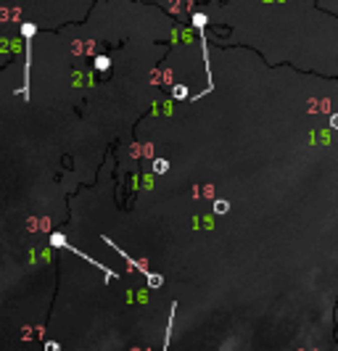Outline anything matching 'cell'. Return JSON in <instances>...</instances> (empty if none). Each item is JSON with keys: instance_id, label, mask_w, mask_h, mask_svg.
I'll use <instances>...</instances> for the list:
<instances>
[{"instance_id": "11", "label": "cell", "mask_w": 338, "mask_h": 351, "mask_svg": "<svg viewBox=\"0 0 338 351\" xmlns=\"http://www.w3.org/2000/svg\"><path fill=\"white\" fill-rule=\"evenodd\" d=\"M45 351H61V346L56 343V340H48V343H45Z\"/></svg>"}, {"instance_id": "2", "label": "cell", "mask_w": 338, "mask_h": 351, "mask_svg": "<svg viewBox=\"0 0 338 351\" xmlns=\"http://www.w3.org/2000/svg\"><path fill=\"white\" fill-rule=\"evenodd\" d=\"M37 27L35 24H22V35H24V45H27V64H24V85H22V95L24 100H29V64H32V48H29V40L35 37Z\"/></svg>"}, {"instance_id": "9", "label": "cell", "mask_w": 338, "mask_h": 351, "mask_svg": "<svg viewBox=\"0 0 338 351\" xmlns=\"http://www.w3.org/2000/svg\"><path fill=\"white\" fill-rule=\"evenodd\" d=\"M172 95H175L177 100H185L188 98V87L185 85H175V87H172Z\"/></svg>"}, {"instance_id": "10", "label": "cell", "mask_w": 338, "mask_h": 351, "mask_svg": "<svg viewBox=\"0 0 338 351\" xmlns=\"http://www.w3.org/2000/svg\"><path fill=\"white\" fill-rule=\"evenodd\" d=\"M230 211V201H214V214H228Z\"/></svg>"}, {"instance_id": "7", "label": "cell", "mask_w": 338, "mask_h": 351, "mask_svg": "<svg viewBox=\"0 0 338 351\" xmlns=\"http://www.w3.org/2000/svg\"><path fill=\"white\" fill-rule=\"evenodd\" d=\"M153 172H156V174L169 172V161L167 159H156V161H153Z\"/></svg>"}, {"instance_id": "5", "label": "cell", "mask_w": 338, "mask_h": 351, "mask_svg": "<svg viewBox=\"0 0 338 351\" xmlns=\"http://www.w3.org/2000/svg\"><path fill=\"white\" fill-rule=\"evenodd\" d=\"M48 243L53 246V249H66V235L64 232H50V238H48Z\"/></svg>"}, {"instance_id": "1", "label": "cell", "mask_w": 338, "mask_h": 351, "mask_svg": "<svg viewBox=\"0 0 338 351\" xmlns=\"http://www.w3.org/2000/svg\"><path fill=\"white\" fill-rule=\"evenodd\" d=\"M103 243H108V246H111V249H114V251H117V254L122 256V259H125V262H127V264L132 267V270H138V272H140L143 277H146V285H148V288H161V285H164V277H161V275H156V272H151V270H148V267H146V264H140L138 259H132V256H130V254H125V251H122V249H119V246L114 243V241H111V238H108V235H103Z\"/></svg>"}, {"instance_id": "4", "label": "cell", "mask_w": 338, "mask_h": 351, "mask_svg": "<svg viewBox=\"0 0 338 351\" xmlns=\"http://www.w3.org/2000/svg\"><path fill=\"white\" fill-rule=\"evenodd\" d=\"M175 314H177V304H172L169 306V327H167V333H164V348L161 351H169V338H172V325H175Z\"/></svg>"}, {"instance_id": "6", "label": "cell", "mask_w": 338, "mask_h": 351, "mask_svg": "<svg viewBox=\"0 0 338 351\" xmlns=\"http://www.w3.org/2000/svg\"><path fill=\"white\" fill-rule=\"evenodd\" d=\"M190 22H193V27H196L198 32H203V27H206V14H193Z\"/></svg>"}, {"instance_id": "8", "label": "cell", "mask_w": 338, "mask_h": 351, "mask_svg": "<svg viewBox=\"0 0 338 351\" xmlns=\"http://www.w3.org/2000/svg\"><path fill=\"white\" fill-rule=\"evenodd\" d=\"M108 66H111V58L108 56H98L95 58V71H106Z\"/></svg>"}, {"instance_id": "3", "label": "cell", "mask_w": 338, "mask_h": 351, "mask_svg": "<svg viewBox=\"0 0 338 351\" xmlns=\"http://www.w3.org/2000/svg\"><path fill=\"white\" fill-rule=\"evenodd\" d=\"M66 251H71V254H74V256H82V259H85V262H90V264H95V267H98V270H100V272H103V277H106V280H114V277H117V272H114V270H108V267H103V264H98L95 259H90V256H87V254H82V251H77V249H74V246H71V243H66Z\"/></svg>"}, {"instance_id": "12", "label": "cell", "mask_w": 338, "mask_h": 351, "mask_svg": "<svg viewBox=\"0 0 338 351\" xmlns=\"http://www.w3.org/2000/svg\"><path fill=\"white\" fill-rule=\"evenodd\" d=\"M330 130H338V113H333V116H330Z\"/></svg>"}]
</instances>
